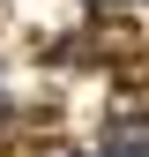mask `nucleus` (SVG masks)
<instances>
[{"label": "nucleus", "instance_id": "1", "mask_svg": "<svg viewBox=\"0 0 149 157\" xmlns=\"http://www.w3.org/2000/svg\"><path fill=\"white\" fill-rule=\"evenodd\" d=\"M112 157H149V150H112Z\"/></svg>", "mask_w": 149, "mask_h": 157}]
</instances>
